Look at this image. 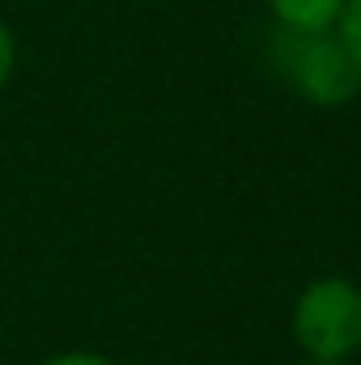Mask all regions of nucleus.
Instances as JSON below:
<instances>
[{
  "label": "nucleus",
  "mask_w": 361,
  "mask_h": 365,
  "mask_svg": "<svg viewBox=\"0 0 361 365\" xmlns=\"http://www.w3.org/2000/svg\"><path fill=\"white\" fill-rule=\"evenodd\" d=\"M272 64L276 73L319 106H340L361 90V64L353 60L340 30H293L276 26L272 34Z\"/></svg>",
  "instance_id": "obj_1"
},
{
  "label": "nucleus",
  "mask_w": 361,
  "mask_h": 365,
  "mask_svg": "<svg viewBox=\"0 0 361 365\" xmlns=\"http://www.w3.org/2000/svg\"><path fill=\"white\" fill-rule=\"evenodd\" d=\"M293 336L310 361H345L361 349V289L327 276L302 289L293 306Z\"/></svg>",
  "instance_id": "obj_2"
},
{
  "label": "nucleus",
  "mask_w": 361,
  "mask_h": 365,
  "mask_svg": "<svg viewBox=\"0 0 361 365\" xmlns=\"http://www.w3.org/2000/svg\"><path fill=\"white\" fill-rule=\"evenodd\" d=\"M276 26L293 30H332L345 13V0H268Z\"/></svg>",
  "instance_id": "obj_3"
},
{
  "label": "nucleus",
  "mask_w": 361,
  "mask_h": 365,
  "mask_svg": "<svg viewBox=\"0 0 361 365\" xmlns=\"http://www.w3.org/2000/svg\"><path fill=\"white\" fill-rule=\"evenodd\" d=\"M336 30H340V38L349 43V51H353V60L361 64V0H345V13H340V21H336Z\"/></svg>",
  "instance_id": "obj_4"
},
{
  "label": "nucleus",
  "mask_w": 361,
  "mask_h": 365,
  "mask_svg": "<svg viewBox=\"0 0 361 365\" xmlns=\"http://www.w3.org/2000/svg\"><path fill=\"white\" fill-rule=\"evenodd\" d=\"M13 64H17V43H13V34H9V26L0 21V86L13 77Z\"/></svg>",
  "instance_id": "obj_5"
},
{
  "label": "nucleus",
  "mask_w": 361,
  "mask_h": 365,
  "mask_svg": "<svg viewBox=\"0 0 361 365\" xmlns=\"http://www.w3.org/2000/svg\"><path fill=\"white\" fill-rule=\"evenodd\" d=\"M43 365H115V361L98 357V353H60V357H47Z\"/></svg>",
  "instance_id": "obj_6"
},
{
  "label": "nucleus",
  "mask_w": 361,
  "mask_h": 365,
  "mask_svg": "<svg viewBox=\"0 0 361 365\" xmlns=\"http://www.w3.org/2000/svg\"><path fill=\"white\" fill-rule=\"evenodd\" d=\"M306 365H345V361H306Z\"/></svg>",
  "instance_id": "obj_7"
}]
</instances>
